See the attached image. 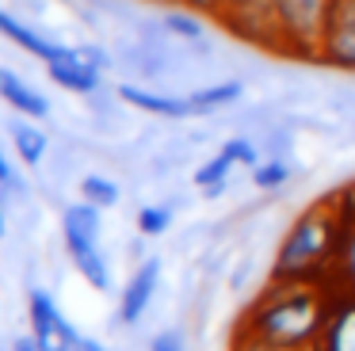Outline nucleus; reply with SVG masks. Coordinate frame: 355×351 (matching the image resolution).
Segmentation results:
<instances>
[{
  "label": "nucleus",
  "instance_id": "f257e3e1",
  "mask_svg": "<svg viewBox=\"0 0 355 351\" xmlns=\"http://www.w3.org/2000/svg\"><path fill=\"white\" fill-rule=\"evenodd\" d=\"M332 305L336 286L329 279H268L245 305L233 332L260 336L286 351H317Z\"/></svg>",
  "mask_w": 355,
  "mask_h": 351
},
{
  "label": "nucleus",
  "instance_id": "f03ea898",
  "mask_svg": "<svg viewBox=\"0 0 355 351\" xmlns=\"http://www.w3.org/2000/svg\"><path fill=\"white\" fill-rule=\"evenodd\" d=\"M347 214L340 198H317L291 218L271 256L268 279H329L336 264Z\"/></svg>",
  "mask_w": 355,
  "mask_h": 351
},
{
  "label": "nucleus",
  "instance_id": "7ed1b4c3",
  "mask_svg": "<svg viewBox=\"0 0 355 351\" xmlns=\"http://www.w3.org/2000/svg\"><path fill=\"white\" fill-rule=\"evenodd\" d=\"M332 4L336 0H271L275 23H279V38H283L279 58L313 61L317 65V50H321V35H324Z\"/></svg>",
  "mask_w": 355,
  "mask_h": 351
},
{
  "label": "nucleus",
  "instance_id": "20e7f679",
  "mask_svg": "<svg viewBox=\"0 0 355 351\" xmlns=\"http://www.w3.org/2000/svg\"><path fill=\"white\" fill-rule=\"evenodd\" d=\"M317 65L355 73V0H336L317 50Z\"/></svg>",
  "mask_w": 355,
  "mask_h": 351
},
{
  "label": "nucleus",
  "instance_id": "39448f33",
  "mask_svg": "<svg viewBox=\"0 0 355 351\" xmlns=\"http://www.w3.org/2000/svg\"><path fill=\"white\" fill-rule=\"evenodd\" d=\"M31 332L42 351H85V336L65 320L46 290H31Z\"/></svg>",
  "mask_w": 355,
  "mask_h": 351
},
{
  "label": "nucleus",
  "instance_id": "423d86ee",
  "mask_svg": "<svg viewBox=\"0 0 355 351\" xmlns=\"http://www.w3.org/2000/svg\"><path fill=\"white\" fill-rule=\"evenodd\" d=\"M157 286H161V259L149 256V259H141L138 271H134L130 282H126L123 302H119V320H123V325H138L141 313H146L149 302H153Z\"/></svg>",
  "mask_w": 355,
  "mask_h": 351
},
{
  "label": "nucleus",
  "instance_id": "0eeeda50",
  "mask_svg": "<svg viewBox=\"0 0 355 351\" xmlns=\"http://www.w3.org/2000/svg\"><path fill=\"white\" fill-rule=\"evenodd\" d=\"M119 99L146 114H161V119H195V107L187 96H172V92H153L141 84H119Z\"/></svg>",
  "mask_w": 355,
  "mask_h": 351
},
{
  "label": "nucleus",
  "instance_id": "6e6552de",
  "mask_svg": "<svg viewBox=\"0 0 355 351\" xmlns=\"http://www.w3.org/2000/svg\"><path fill=\"white\" fill-rule=\"evenodd\" d=\"M65 248H69L77 271L92 282L96 290H107L111 286V275H107V259L100 252V237H88L80 229H65Z\"/></svg>",
  "mask_w": 355,
  "mask_h": 351
},
{
  "label": "nucleus",
  "instance_id": "1a4fd4ad",
  "mask_svg": "<svg viewBox=\"0 0 355 351\" xmlns=\"http://www.w3.org/2000/svg\"><path fill=\"white\" fill-rule=\"evenodd\" d=\"M317 351H355V294H336L329 328H324Z\"/></svg>",
  "mask_w": 355,
  "mask_h": 351
},
{
  "label": "nucleus",
  "instance_id": "9d476101",
  "mask_svg": "<svg viewBox=\"0 0 355 351\" xmlns=\"http://www.w3.org/2000/svg\"><path fill=\"white\" fill-rule=\"evenodd\" d=\"M0 99L8 107H16L24 119H46L50 114V103L42 92H35L24 76H16L12 69H0Z\"/></svg>",
  "mask_w": 355,
  "mask_h": 351
},
{
  "label": "nucleus",
  "instance_id": "9b49d317",
  "mask_svg": "<svg viewBox=\"0 0 355 351\" xmlns=\"http://www.w3.org/2000/svg\"><path fill=\"white\" fill-rule=\"evenodd\" d=\"M187 99H191V107H195V119H199V114H214V111H222V107H233V103L245 99V80L233 76V80H218V84H207V88H191Z\"/></svg>",
  "mask_w": 355,
  "mask_h": 351
},
{
  "label": "nucleus",
  "instance_id": "f8f14e48",
  "mask_svg": "<svg viewBox=\"0 0 355 351\" xmlns=\"http://www.w3.org/2000/svg\"><path fill=\"white\" fill-rule=\"evenodd\" d=\"M0 35L8 38V42H16L19 50H27V53H35V58H42V61H54L58 53H62V46H58V42H50V38L39 35V31H31V27H24L19 19H12L4 8H0Z\"/></svg>",
  "mask_w": 355,
  "mask_h": 351
},
{
  "label": "nucleus",
  "instance_id": "ddd939ff",
  "mask_svg": "<svg viewBox=\"0 0 355 351\" xmlns=\"http://www.w3.org/2000/svg\"><path fill=\"white\" fill-rule=\"evenodd\" d=\"M294 176H298V168H294L291 160L263 157L260 164L252 168V191H260V195H279V191L291 187Z\"/></svg>",
  "mask_w": 355,
  "mask_h": 351
},
{
  "label": "nucleus",
  "instance_id": "4468645a",
  "mask_svg": "<svg viewBox=\"0 0 355 351\" xmlns=\"http://www.w3.org/2000/svg\"><path fill=\"white\" fill-rule=\"evenodd\" d=\"M329 282L336 286V294H355V221H347V229H344V241H340Z\"/></svg>",
  "mask_w": 355,
  "mask_h": 351
},
{
  "label": "nucleus",
  "instance_id": "2eb2a0df",
  "mask_svg": "<svg viewBox=\"0 0 355 351\" xmlns=\"http://www.w3.org/2000/svg\"><path fill=\"white\" fill-rule=\"evenodd\" d=\"M12 142H16V153L24 157V164H39L46 157V134L31 122H16L12 126Z\"/></svg>",
  "mask_w": 355,
  "mask_h": 351
},
{
  "label": "nucleus",
  "instance_id": "dca6fc26",
  "mask_svg": "<svg viewBox=\"0 0 355 351\" xmlns=\"http://www.w3.org/2000/svg\"><path fill=\"white\" fill-rule=\"evenodd\" d=\"M222 153L233 160V164H245L248 172H252V168L263 160V149H260V142H256L252 134H233V137H225V142H222Z\"/></svg>",
  "mask_w": 355,
  "mask_h": 351
},
{
  "label": "nucleus",
  "instance_id": "f3484780",
  "mask_svg": "<svg viewBox=\"0 0 355 351\" xmlns=\"http://www.w3.org/2000/svg\"><path fill=\"white\" fill-rule=\"evenodd\" d=\"M230 172H233V160L225 157L222 149H218L214 157L207 160V164H199V168H195L191 183H195L199 191H207V187H214V183H230Z\"/></svg>",
  "mask_w": 355,
  "mask_h": 351
},
{
  "label": "nucleus",
  "instance_id": "a211bd4d",
  "mask_svg": "<svg viewBox=\"0 0 355 351\" xmlns=\"http://www.w3.org/2000/svg\"><path fill=\"white\" fill-rule=\"evenodd\" d=\"M80 195H85L88 203H96L100 210H107V206L119 203V183L107 180V176H85V180H80Z\"/></svg>",
  "mask_w": 355,
  "mask_h": 351
},
{
  "label": "nucleus",
  "instance_id": "6ab92c4d",
  "mask_svg": "<svg viewBox=\"0 0 355 351\" xmlns=\"http://www.w3.org/2000/svg\"><path fill=\"white\" fill-rule=\"evenodd\" d=\"M65 229H80V233H88V237H100V229H103L100 206L88 203V198L77 206H69V210H65Z\"/></svg>",
  "mask_w": 355,
  "mask_h": 351
},
{
  "label": "nucleus",
  "instance_id": "aec40b11",
  "mask_svg": "<svg viewBox=\"0 0 355 351\" xmlns=\"http://www.w3.org/2000/svg\"><path fill=\"white\" fill-rule=\"evenodd\" d=\"M172 206H164V203H157V206H141L138 210V229H141V237H161V233H168V225H172Z\"/></svg>",
  "mask_w": 355,
  "mask_h": 351
},
{
  "label": "nucleus",
  "instance_id": "412c9836",
  "mask_svg": "<svg viewBox=\"0 0 355 351\" xmlns=\"http://www.w3.org/2000/svg\"><path fill=\"white\" fill-rule=\"evenodd\" d=\"M252 271H256V252H245V256L237 259V267H233V275H230V290H233V294H245Z\"/></svg>",
  "mask_w": 355,
  "mask_h": 351
},
{
  "label": "nucleus",
  "instance_id": "4be33fe9",
  "mask_svg": "<svg viewBox=\"0 0 355 351\" xmlns=\"http://www.w3.org/2000/svg\"><path fill=\"white\" fill-rule=\"evenodd\" d=\"M149 351H187V336L180 332V328H164V332L153 336Z\"/></svg>",
  "mask_w": 355,
  "mask_h": 351
},
{
  "label": "nucleus",
  "instance_id": "5701e85b",
  "mask_svg": "<svg viewBox=\"0 0 355 351\" xmlns=\"http://www.w3.org/2000/svg\"><path fill=\"white\" fill-rule=\"evenodd\" d=\"M230 351H286V348H279V343H268V340H260V336H248V332H233Z\"/></svg>",
  "mask_w": 355,
  "mask_h": 351
},
{
  "label": "nucleus",
  "instance_id": "b1692460",
  "mask_svg": "<svg viewBox=\"0 0 355 351\" xmlns=\"http://www.w3.org/2000/svg\"><path fill=\"white\" fill-rule=\"evenodd\" d=\"M340 206H344V214H347V221H355V183H352V187H347V191H340Z\"/></svg>",
  "mask_w": 355,
  "mask_h": 351
},
{
  "label": "nucleus",
  "instance_id": "393cba45",
  "mask_svg": "<svg viewBox=\"0 0 355 351\" xmlns=\"http://www.w3.org/2000/svg\"><path fill=\"white\" fill-rule=\"evenodd\" d=\"M0 187H16V172H12L8 157L0 153Z\"/></svg>",
  "mask_w": 355,
  "mask_h": 351
},
{
  "label": "nucleus",
  "instance_id": "a878e982",
  "mask_svg": "<svg viewBox=\"0 0 355 351\" xmlns=\"http://www.w3.org/2000/svg\"><path fill=\"white\" fill-rule=\"evenodd\" d=\"M184 4H187V8H195V12H202L207 19H214V12H218L214 0H184Z\"/></svg>",
  "mask_w": 355,
  "mask_h": 351
},
{
  "label": "nucleus",
  "instance_id": "bb28decb",
  "mask_svg": "<svg viewBox=\"0 0 355 351\" xmlns=\"http://www.w3.org/2000/svg\"><path fill=\"white\" fill-rule=\"evenodd\" d=\"M218 4V12H214V19H222L225 12H230V8H237V4H245V0H214Z\"/></svg>",
  "mask_w": 355,
  "mask_h": 351
},
{
  "label": "nucleus",
  "instance_id": "cd10ccee",
  "mask_svg": "<svg viewBox=\"0 0 355 351\" xmlns=\"http://www.w3.org/2000/svg\"><path fill=\"white\" fill-rule=\"evenodd\" d=\"M12 351H42V348H39V340L31 336V340H16V348H12Z\"/></svg>",
  "mask_w": 355,
  "mask_h": 351
},
{
  "label": "nucleus",
  "instance_id": "c85d7f7f",
  "mask_svg": "<svg viewBox=\"0 0 355 351\" xmlns=\"http://www.w3.org/2000/svg\"><path fill=\"white\" fill-rule=\"evenodd\" d=\"M85 351H107V348H103L100 340H85Z\"/></svg>",
  "mask_w": 355,
  "mask_h": 351
},
{
  "label": "nucleus",
  "instance_id": "c756f323",
  "mask_svg": "<svg viewBox=\"0 0 355 351\" xmlns=\"http://www.w3.org/2000/svg\"><path fill=\"white\" fill-rule=\"evenodd\" d=\"M149 4H164V8H172V4H184V0H149Z\"/></svg>",
  "mask_w": 355,
  "mask_h": 351
},
{
  "label": "nucleus",
  "instance_id": "7c9ffc66",
  "mask_svg": "<svg viewBox=\"0 0 355 351\" xmlns=\"http://www.w3.org/2000/svg\"><path fill=\"white\" fill-rule=\"evenodd\" d=\"M0 233H4V210H0Z\"/></svg>",
  "mask_w": 355,
  "mask_h": 351
}]
</instances>
